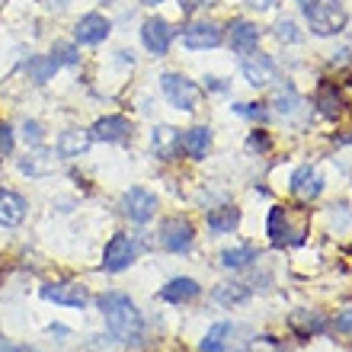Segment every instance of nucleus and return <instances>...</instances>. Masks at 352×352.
<instances>
[{
	"mask_svg": "<svg viewBox=\"0 0 352 352\" xmlns=\"http://www.w3.org/2000/svg\"><path fill=\"white\" fill-rule=\"evenodd\" d=\"M224 42V32L218 23H192L183 29V45L189 52H205V48H218Z\"/></svg>",
	"mask_w": 352,
	"mask_h": 352,
	"instance_id": "nucleus-10",
	"label": "nucleus"
},
{
	"mask_svg": "<svg viewBox=\"0 0 352 352\" xmlns=\"http://www.w3.org/2000/svg\"><path fill=\"white\" fill-rule=\"evenodd\" d=\"M228 42L237 55H250L260 48V26L250 23V19H234L228 26Z\"/></svg>",
	"mask_w": 352,
	"mask_h": 352,
	"instance_id": "nucleus-12",
	"label": "nucleus"
},
{
	"mask_svg": "<svg viewBox=\"0 0 352 352\" xmlns=\"http://www.w3.org/2000/svg\"><path fill=\"white\" fill-rule=\"evenodd\" d=\"M247 148H250V151H256V154H266V151L272 148V138H269L266 131H260V129H256V131H253V135H250V138H247Z\"/></svg>",
	"mask_w": 352,
	"mask_h": 352,
	"instance_id": "nucleus-33",
	"label": "nucleus"
},
{
	"mask_svg": "<svg viewBox=\"0 0 352 352\" xmlns=\"http://www.w3.org/2000/svg\"><path fill=\"white\" fill-rule=\"evenodd\" d=\"M176 29L170 26L164 16H151L144 19V26H141V42H144V48H148L151 55H167L170 52V42H173Z\"/></svg>",
	"mask_w": 352,
	"mask_h": 352,
	"instance_id": "nucleus-7",
	"label": "nucleus"
},
{
	"mask_svg": "<svg viewBox=\"0 0 352 352\" xmlns=\"http://www.w3.org/2000/svg\"><path fill=\"white\" fill-rule=\"evenodd\" d=\"M234 112H237V116H243V119H253V122H266L269 119V109L263 106V102H237V106H234Z\"/></svg>",
	"mask_w": 352,
	"mask_h": 352,
	"instance_id": "nucleus-30",
	"label": "nucleus"
},
{
	"mask_svg": "<svg viewBox=\"0 0 352 352\" xmlns=\"http://www.w3.org/2000/svg\"><path fill=\"white\" fill-rule=\"evenodd\" d=\"M42 298L55 301V305H65V307H80V311L90 305V292L80 282H52V285H42Z\"/></svg>",
	"mask_w": 352,
	"mask_h": 352,
	"instance_id": "nucleus-8",
	"label": "nucleus"
},
{
	"mask_svg": "<svg viewBox=\"0 0 352 352\" xmlns=\"http://www.w3.org/2000/svg\"><path fill=\"white\" fill-rule=\"evenodd\" d=\"M301 10H305V19L314 36H340L349 23L346 7L340 0H301Z\"/></svg>",
	"mask_w": 352,
	"mask_h": 352,
	"instance_id": "nucleus-2",
	"label": "nucleus"
},
{
	"mask_svg": "<svg viewBox=\"0 0 352 352\" xmlns=\"http://www.w3.org/2000/svg\"><path fill=\"white\" fill-rule=\"evenodd\" d=\"M272 106H276L282 116H292V112L301 106V96H298L295 87H278L276 96H272Z\"/></svg>",
	"mask_w": 352,
	"mask_h": 352,
	"instance_id": "nucleus-28",
	"label": "nucleus"
},
{
	"mask_svg": "<svg viewBox=\"0 0 352 352\" xmlns=\"http://www.w3.org/2000/svg\"><path fill=\"white\" fill-rule=\"evenodd\" d=\"M160 90H164L170 106H176V109H183V112L199 109V102H202V90H199L195 80H189L186 74L167 71V74L160 77Z\"/></svg>",
	"mask_w": 352,
	"mask_h": 352,
	"instance_id": "nucleus-3",
	"label": "nucleus"
},
{
	"mask_svg": "<svg viewBox=\"0 0 352 352\" xmlns=\"http://www.w3.org/2000/svg\"><path fill=\"white\" fill-rule=\"evenodd\" d=\"M276 36H278V42H288V45H295L298 38H301L292 19H278V23H276Z\"/></svg>",
	"mask_w": 352,
	"mask_h": 352,
	"instance_id": "nucleus-32",
	"label": "nucleus"
},
{
	"mask_svg": "<svg viewBox=\"0 0 352 352\" xmlns=\"http://www.w3.org/2000/svg\"><path fill=\"white\" fill-rule=\"evenodd\" d=\"M93 141H106V144H122L131 138V122L125 116H102L90 129Z\"/></svg>",
	"mask_w": 352,
	"mask_h": 352,
	"instance_id": "nucleus-13",
	"label": "nucleus"
},
{
	"mask_svg": "<svg viewBox=\"0 0 352 352\" xmlns=\"http://www.w3.org/2000/svg\"><path fill=\"white\" fill-rule=\"evenodd\" d=\"M292 192H295L298 199L311 202V199H317V195L324 192V176L317 173V170L311 167V164L298 167L295 173H292Z\"/></svg>",
	"mask_w": 352,
	"mask_h": 352,
	"instance_id": "nucleus-16",
	"label": "nucleus"
},
{
	"mask_svg": "<svg viewBox=\"0 0 352 352\" xmlns=\"http://www.w3.org/2000/svg\"><path fill=\"white\" fill-rule=\"evenodd\" d=\"M96 305H100L102 317H106L109 333L119 343H135L141 336V311L135 307V301L129 295H122V292H102Z\"/></svg>",
	"mask_w": 352,
	"mask_h": 352,
	"instance_id": "nucleus-1",
	"label": "nucleus"
},
{
	"mask_svg": "<svg viewBox=\"0 0 352 352\" xmlns=\"http://www.w3.org/2000/svg\"><path fill=\"white\" fill-rule=\"evenodd\" d=\"M112 32V23L102 13H87V16L77 19L74 26V38L80 42V45H100V42H106Z\"/></svg>",
	"mask_w": 352,
	"mask_h": 352,
	"instance_id": "nucleus-11",
	"label": "nucleus"
},
{
	"mask_svg": "<svg viewBox=\"0 0 352 352\" xmlns=\"http://www.w3.org/2000/svg\"><path fill=\"white\" fill-rule=\"evenodd\" d=\"M202 285L195 282V278H173L167 285L160 288V301H170V305H183V301H192L199 298Z\"/></svg>",
	"mask_w": 352,
	"mask_h": 352,
	"instance_id": "nucleus-21",
	"label": "nucleus"
},
{
	"mask_svg": "<svg viewBox=\"0 0 352 352\" xmlns=\"http://www.w3.org/2000/svg\"><path fill=\"white\" fill-rule=\"evenodd\" d=\"M135 256H138V243L131 241L129 234H116L102 250V269L106 272H122V269H129L135 263Z\"/></svg>",
	"mask_w": 352,
	"mask_h": 352,
	"instance_id": "nucleus-4",
	"label": "nucleus"
},
{
	"mask_svg": "<svg viewBox=\"0 0 352 352\" xmlns=\"http://www.w3.org/2000/svg\"><path fill=\"white\" fill-rule=\"evenodd\" d=\"M205 3H208V0H176V7L183 10L186 16H189V13H195L199 7H205Z\"/></svg>",
	"mask_w": 352,
	"mask_h": 352,
	"instance_id": "nucleus-37",
	"label": "nucleus"
},
{
	"mask_svg": "<svg viewBox=\"0 0 352 352\" xmlns=\"http://www.w3.org/2000/svg\"><path fill=\"white\" fill-rule=\"evenodd\" d=\"M122 212L135 224H148L154 218V212H157V195L141 189V186H131L129 192L122 195Z\"/></svg>",
	"mask_w": 352,
	"mask_h": 352,
	"instance_id": "nucleus-5",
	"label": "nucleus"
},
{
	"mask_svg": "<svg viewBox=\"0 0 352 352\" xmlns=\"http://www.w3.org/2000/svg\"><path fill=\"white\" fill-rule=\"evenodd\" d=\"M23 138H26V144H42V138H45V135H42V125H38V122H26V125H23Z\"/></svg>",
	"mask_w": 352,
	"mask_h": 352,
	"instance_id": "nucleus-34",
	"label": "nucleus"
},
{
	"mask_svg": "<svg viewBox=\"0 0 352 352\" xmlns=\"http://www.w3.org/2000/svg\"><path fill=\"white\" fill-rule=\"evenodd\" d=\"M19 170H23V173H32V176L45 173V170H52V154H45V151H38V154H32V157L19 160Z\"/></svg>",
	"mask_w": 352,
	"mask_h": 352,
	"instance_id": "nucleus-29",
	"label": "nucleus"
},
{
	"mask_svg": "<svg viewBox=\"0 0 352 352\" xmlns=\"http://www.w3.org/2000/svg\"><path fill=\"white\" fill-rule=\"evenodd\" d=\"M144 7H157V3H164V0H141Z\"/></svg>",
	"mask_w": 352,
	"mask_h": 352,
	"instance_id": "nucleus-39",
	"label": "nucleus"
},
{
	"mask_svg": "<svg viewBox=\"0 0 352 352\" xmlns=\"http://www.w3.org/2000/svg\"><path fill=\"white\" fill-rule=\"evenodd\" d=\"M327 327H330V320L320 311H295L292 314V330L298 336H320Z\"/></svg>",
	"mask_w": 352,
	"mask_h": 352,
	"instance_id": "nucleus-22",
	"label": "nucleus"
},
{
	"mask_svg": "<svg viewBox=\"0 0 352 352\" xmlns=\"http://www.w3.org/2000/svg\"><path fill=\"white\" fill-rule=\"evenodd\" d=\"M195 241V228L186 218H167L160 224V247L170 253H186Z\"/></svg>",
	"mask_w": 352,
	"mask_h": 352,
	"instance_id": "nucleus-6",
	"label": "nucleus"
},
{
	"mask_svg": "<svg viewBox=\"0 0 352 352\" xmlns=\"http://www.w3.org/2000/svg\"><path fill=\"white\" fill-rule=\"evenodd\" d=\"M253 260H260V253H256V247H250V243L231 247V250L221 253V266L224 269H243V266H250Z\"/></svg>",
	"mask_w": 352,
	"mask_h": 352,
	"instance_id": "nucleus-25",
	"label": "nucleus"
},
{
	"mask_svg": "<svg viewBox=\"0 0 352 352\" xmlns=\"http://www.w3.org/2000/svg\"><path fill=\"white\" fill-rule=\"evenodd\" d=\"M234 327L231 324H214L202 340V352H224L228 349V340H231Z\"/></svg>",
	"mask_w": 352,
	"mask_h": 352,
	"instance_id": "nucleus-27",
	"label": "nucleus"
},
{
	"mask_svg": "<svg viewBox=\"0 0 352 352\" xmlns=\"http://www.w3.org/2000/svg\"><path fill=\"white\" fill-rule=\"evenodd\" d=\"M151 151L157 160H176L179 154V131L173 125H157L151 131Z\"/></svg>",
	"mask_w": 352,
	"mask_h": 352,
	"instance_id": "nucleus-17",
	"label": "nucleus"
},
{
	"mask_svg": "<svg viewBox=\"0 0 352 352\" xmlns=\"http://www.w3.org/2000/svg\"><path fill=\"white\" fill-rule=\"evenodd\" d=\"M106 3H109V0H106Z\"/></svg>",
	"mask_w": 352,
	"mask_h": 352,
	"instance_id": "nucleus-40",
	"label": "nucleus"
},
{
	"mask_svg": "<svg viewBox=\"0 0 352 352\" xmlns=\"http://www.w3.org/2000/svg\"><path fill=\"white\" fill-rule=\"evenodd\" d=\"M52 55H55L58 65H77V61H80V55H77V48L71 45V42H58V45L52 48Z\"/></svg>",
	"mask_w": 352,
	"mask_h": 352,
	"instance_id": "nucleus-31",
	"label": "nucleus"
},
{
	"mask_svg": "<svg viewBox=\"0 0 352 352\" xmlns=\"http://www.w3.org/2000/svg\"><path fill=\"white\" fill-rule=\"evenodd\" d=\"M243 77L250 80L253 87H269L272 80H278V71H276V61L269 55H256V52H250L247 55V61H243Z\"/></svg>",
	"mask_w": 352,
	"mask_h": 352,
	"instance_id": "nucleus-14",
	"label": "nucleus"
},
{
	"mask_svg": "<svg viewBox=\"0 0 352 352\" xmlns=\"http://www.w3.org/2000/svg\"><path fill=\"white\" fill-rule=\"evenodd\" d=\"M93 144V135L84 129H67L58 135V157L61 160H77V157H84L87 151H90Z\"/></svg>",
	"mask_w": 352,
	"mask_h": 352,
	"instance_id": "nucleus-15",
	"label": "nucleus"
},
{
	"mask_svg": "<svg viewBox=\"0 0 352 352\" xmlns=\"http://www.w3.org/2000/svg\"><path fill=\"white\" fill-rule=\"evenodd\" d=\"M0 154H13V129L0 122Z\"/></svg>",
	"mask_w": 352,
	"mask_h": 352,
	"instance_id": "nucleus-35",
	"label": "nucleus"
},
{
	"mask_svg": "<svg viewBox=\"0 0 352 352\" xmlns=\"http://www.w3.org/2000/svg\"><path fill=\"white\" fill-rule=\"evenodd\" d=\"M58 61L55 55H36V58H29V65H26V74L36 80V84H48L52 77L58 74Z\"/></svg>",
	"mask_w": 352,
	"mask_h": 352,
	"instance_id": "nucleus-24",
	"label": "nucleus"
},
{
	"mask_svg": "<svg viewBox=\"0 0 352 352\" xmlns=\"http://www.w3.org/2000/svg\"><path fill=\"white\" fill-rule=\"evenodd\" d=\"M179 148L192 160H202L205 154H208V148H212V131L205 129V125H195V129L183 131V135H179Z\"/></svg>",
	"mask_w": 352,
	"mask_h": 352,
	"instance_id": "nucleus-20",
	"label": "nucleus"
},
{
	"mask_svg": "<svg viewBox=\"0 0 352 352\" xmlns=\"http://www.w3.org/2000/svg\"><path fill=\"white\" fill-rule=\"evenodd\" d=\"M247 298H250L247 282H221V285L214 288V301H221V305H241Z\"/></svg>",
	"mask_w": 352,
	"mask_h": 352,
	"instance_id": "nucleus-26",
	"label": "nucleus"
},
{
	"mask_svg": "<svg viewBox=\"0 0 352 352\" xmlns=\"http://www.w3.org/2000/svg\"><path fill=\"white\" fill-rule=\"evenodd\" d=\"M253 10H272L276 7V0H247Z\"/></svg>",
	"mask_w": 352,
	"mask_h": 352,
	"instance_id": "nucleus-38",
	"label": "nucleus"
},
{
	"mask_svg": "<svg viewBox=\"0 0 352 352\" xmlns=\"http://www.w3.org/2000/svg\"><path fill=\"white\" fill-rule=\"evenodd\" d=\"M26 218V199L13 189H0V224L3 228H16Z\"/></svg>",
	"mask_w": 352,
	"mask_h": 352,
	"instance_id": "nucleus-19",
	"label": "nucleus"
},
{
	"mask_svg": "<svg viewBox=\"0 0 352 352\" xmlns=\"http://www.w3.org/2000/svg\"><path fill=\"white\" fill-rule=\"evenodd\" d=\"M237 221H241V212H237V208H231V205L208 212V231H212V234H234Z\"/></svg>",
	"mask_w": 352,
	"mask_h": 352,
	"instance_id": "nucleus-23",
	"label": "nucleus"
},
{
	"mask_svg": "<svg viewBox=\"0 0 352 352\" xmlns=\"http://www.w3.org/2000/svg\"><path fill=\"white\" fill-rule=\"evenodd\" d=\"M314 106L320 109L324 119H333V122L343 119V112H346V100L336 84H320V90H317V96H314Z\"/></svg>",
	"mask_w": 352,
	"mask_h": 352,
	"instance_id": "nucleus-18",
	"label": "nucleus"
},
{
	"mask_svg": "<svg viewBox=\"0 0 352 352\" xmlns=\"http://www.w3.org/2000/svg\"><path fill=\"white\" fill-rule=\"evenodd\" d=\"M336 330H343V333H352V307H346L343 314L336 317Z\"/></svg>",
	"mask_w": 352,
	"mask_h": 352,
	"instance_id": "nucleus-36",
	"label": "nucleus"
},
{
	"mask_svg": "<svg viewBox=\"0 0 352 352\" xmlns=\"http://www.w3.org/2000/svg\"><path fill=\"white\" fill-rule=\"evenodd\" d=\"M266 234H269V241L276 243V247L305 241V228H298V231H295V228H292V218H288V208H282V205H276V208L269 212Z\"/></svg>",
	"mask_w": 352,
	"mask_h": 352,
	"instance_id": "nucleus-9",
	"label": "nucleus"
}]
</instances>
